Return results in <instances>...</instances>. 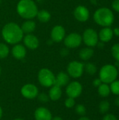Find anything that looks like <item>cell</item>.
<instances>
[{
    "label": "cell",
    "mask_w": 119,
    "mask_h": 120,
    "mask_svg": "<svg viewBox=\"0 0 119 120\" xmlns=\"http://www.w3.org/2000/svg\"><path fill=\"white\" fill-rule=\"evenodd\" d=\"M75 111L79 115H81V116H83L86 113V109L85 106L82 104L77 105L75 108Z\"/></svg>",
    "instance_id": "obj_28"
},
{
    "label": "cell",
    "mask_w": 119,
    "mask_h": 120,
    "mask_svg": "<svg viewBox=\"0 0 119 120\" xmlns=\"http://www.w3.org/2000/svg\"><path fill=\"white\" fill-rule=\"evenodd\" d=\"M52 118L51 112L45 107H39L34 112L35 120H51Z\"/></svg>",
    "instance_id": "obj_13"
},
{
    "label": "cell",
    "mask_w": 119,
    "mask_h": 120,
    "mask_svg": "<svg viewBox=\"0 0 119 120\" xmlns=\"http://www.w3.org/2000/svg\"><path fill=\"white\" fill-rule=\"evenodd\" d=\"M110 90L114 94L119 96V80H115L111 83Z\"/></svg>",
    "instance_id": "obj_27"
},
{
    "label": "cell",
    "mask_w": 119,
    "mask_h": 120,
    "mask_svg": "<svg viewBox=\"0 0 119 120\" xmlns=\"http://www.w3.org/2000/svg\"><path fill=\"white\" fill-rule=\"evenodd\" d=\"M102 120H118L117 118L116 117V116H114V115L112 114H107L104 117Z\"/></svg>",
    "instance_id": "obj_32"
},
{
    "label": "cell",
    "mask_w": 119,
    "mask_h": 120,
    "mask_svg": "<svg viewBox=\"0 0 119 120\" xmlns=\"http://www.w3.org/2000/svg\"><path fill=\"white\" fill-rule=\"evenodd\" d=\"M2 115H3V110H2V108L0 106V120L2 117Z\"/></svg>",
    "instance_id": "obj_39"
},
{
    "label": "cell",
    "mask_w": 119,
    "mask_h": 120,
    "mask_svg": "<svg viewBox=\"0 0 119 120\" xmlns=\"http://www.w3.org/2000/svg\"><path fill=\"white\" fill-rule=\"evenodd\" d=\"M118 70L115 65L107 64L102 67L100 70V79L105 84H111L116 79Z\"/></svg>",
    "instance_id": "obj_4"
},
{
    "label": "cell",
    "mask_w": 119,
    "mask_h": 120,
    "mask_svg": "<svg viewBox=\"0 0 119 120\" xmlns=\"http://www.w3.org/2000/svg\"><path fill=\"white\" fill-rule=\"evenodd\" d=\"M36 17H37L38 20L40 22H47L50 20L51 15L46 10H41V11H38V13H37Z\"/></svg>",
    "instance_id": "obj_21"
},
{
    "label": "cell",
    "mask_w": 119,
    "mask_h": 120,
    "mask_svg": "<svg viewBox=\"0 0 119 120\" xmlns=\"http://www.w3.org/2000/svg\"><path fill=\"white\" fill-rule=\"evenodd\" d=\"M112 54L116 62L119 63V43L113 45L112 47Z\"/></svg>",
    "instance_id": "obj_26"
},
{
    "label": "cell",
    "mask_w": 119,
    "mask_h": 120,
    "mask_svg": "<svg viewBox=\"0 0 119 120\" xmlns=\"http://www.w3.org/2000/svg\"><path fill=\"white\" fill-rule=\"evenodd\" d=\"M114 35H116V37H119V27H116L113 30Z\"/></svg>",
    "instance_id": "obj_34"
},
{
    "label": "cell",
    "mask_w": 119,
    "mask_h": 120,
    "mask_svg": "<svg viewBox=\"0 0 119 120\" xmlns=\"http://www.w3.org/2000/svg\"><path fill=\"white\" fill-rule=\"evenodd\" d=\"M78 120H90V119L87 117H84V116H82L81 117H80Z\"/></svg>",
    "instance_id": "obj_37"
},
{
    "label": "cell",
    "mask_w": 119,
    "mask_h": 120,
    "mask_svg": "<svg viewBox=\"0 0 119 120\" xmlns=\"http://www.w3.org/2000/svg\"><path fill=\"white\" fill-rule=\"evenodd\" d=\"M113 36H114L113 30L110 28V27H103L98 34L99 39L103 43H107L111 41L113 38Z\"/></svg>",
    "instance_id": "obj_15"
},
{
    "label": "cell",
    "mask_w": 119,
    "mask_h": 120,
    "mask_svg": "<svg viewBox=\"0 0 119 120\" xmlns=\"http://www.w3.org/2000/svg\"><path fill=\"white\" fill-rule=\"evenodd\" d=\"M110 108V104L107 101H103L100 103L99 105V109L101 113L105 114L108 112L109 109Z\"/></svg>",
    "instance_id": "obj_25"
},
{
    "label": "cell",
    "mask_w": 119,
    "mask_h": 120,
    "mask_svg": "<svg viewBox=\"0 0 119 120\" xmlns=\"http://www.w3.org/2000/svg\"><path fill=\"white\" fill-rule=\"evenodd\" d=\"M67 74L73 78H79L82 76L84 71V64L74 60L70 62L67 68Z\"/></svg>",
    "instance_id": "obj_7"
},
{
    "label": "cell",
    "mask_w": 119,
    "mask_h": 120,
    "mask_svg": "<svg viewBox=\"0 0 119 120\" xmlns=\"http://www.w3.org/2000/svg\"><path fill=\"white\" fill-rule=\"evenodd\" d=\"M50 37L52 41L55 42H60L65 37V30L61 25H55L50 32Z\"/></svg>",
    "instance_id": "obj_12"
},
{
    "label": "cell",
    "mask_w": 119,
    "mask_h": 120,
    "mask_svg": "<svg viewBox=\"0 0 119 120\" xmlns=\"http://www.w3.org/2000/svg\"><path fill=\"white\" fill-rule=\"evenodd\" d=\"M82 42V37L76 32L69 34L64 39V44L67 48L75 49L79 47Z\"/></svg>",
    "instance_id": "obj_8"
},
{
    "label": "cell",
    "mask_w": 119,
    "mask_h": 120,
    "mask_svg": "<svg viewBox=\"0 0 119 120\" xmlns=\"http://www.w3.org/2000/svg\"><path fill=\"white\" fill-rule=\"evenodd\" d=\"M21 30L23 33L25 34H31L35 30L36 28V23L31 20H27L25 21L21 25Z\"/></svg>",
    "instance_id": "obj_19"
},
{
    "label": "cell",
    "mask_w": 119,
    "mask_h": 120,
    "mask_svg": "<svg viewBox=\"0 0 119 120\" xmlns=\"http://www.w3.org/2000/svg\"><path fill=\"white\" fill-rule=\"evenodd\" d=\"M74 15L75 18L79 22H86L89 19V10L84 6H78L74 11Z\"/></svg>",
    "instance_id": "obj_11"
},
{
    "label": "cell",
    "mask_w": 119,
    "mask_h": 120,
    "mask_svg": "<svg viewBox=\"0 0 119 120\" xmlns=\"http://www.w3.org/2000/svg\"><path fill=\"white\" fill-rule=\"evenodd\" d=\"M62 95V91L61 87L56 85H53L50 87L48 91V96L51 101H57L60 100Z\"/></svg>",
    "instance_id": "obj_18"
},
{
    "label": "cell",
    "mask_w": 119,
    "mask_h": 120,
    "mask_svg": "<svg viewBox=\"0 0 119 120\" xmlns=\"http://www.w3.org/2000/svg\"><path fill=\"white\" fill-rule=\"evenodd\" d=\"M82 41H83L84 44L87 46L94 47L98 44V34L95 30L92 28H88L83 33Z\"/></svg>",
    "instance_id": "obj_6"
},
{
    "label": "cell",
    "mask_w": 119,
    "mask_h": 120,
    "mask_svg": "<svg viewBox=\"0 0 119 120\" xmlns=\"http://www.w3.org/2000/svg\"><path fill=\"white\" fill-rule=\"evenodd\" d=\"M23 120V119H20V118H16V119H15V120Z\"/></svg>",
    "instance_id": "obj_40"
},
{
    "label": "cell",
    "mask_w": 119,
    "mask_h": 120,
    "mask_svg": "<svg viewBox=\"0 0 119 120\" xmlns=\"http://www.w3.org/2000/svg\"><path fill=\"white\" fill-rule=\"evenodd\" d=\"M84 70L90 75H93L97 72V67L95 64L91 63H88L84 65Z\"/></svg>",
    "instance_id": "obj_23"
},
{
    "label": "cell",
    "mask_w": 119,
    "mask_h": 120,
    "mask_svg": "<svg viewBox=\"0 0 119 120\" xmlns=\"http://www.w3.org/2000/svg\"><path fill=\"white\" fill-rule=\"evenodd\" d=\"M102 84V81L100 79H95L93 82V84L95 86V87H98L100 84Z\"/></svg>",
    "instance_id": "obj_33"
},
{
    "label": "cell",
    "mask_w": 119,
    "mask_h": 120,
    "mask_svg": "<svg viewBox=\"0 0 119 120\" xmlns=\"http://www.w3.org/2000/svg\"><path fill=\"white\" fill-rule=\"evenodd\" d=\"M2 37L9 44H17L23 39V32L21 27L15 22L6 24L1 30Z\"/></svg>",
    "instance_id": "obj_1"
},
{
    "label": "cell",
    "mask_w": 119,
    "mask_h": 120,
    "mask_svg": "<svg viewBox=\"0 0 119 120\" xmlns=\"http://www.w3.org/2000/svg\"><path fill=\"white\" fill-rule=\"evenodd\" d=\"M20 93L24 98L32 100L37 97L39 94V89L34 84H27L21 88Z\"/></svg>",
    "instance_id": "obj_10"
},
{
    "label": "cell",
    "mask_w": 119,
    "mask_h": 120,
    "mask_svg": "<svg viewBox=\"0 0 119 120\" xmlns=\"http://www.w3.org/2000/svg\"><path fill=\"white\" fill-rule=\"evenodd\" d=\"M13 56L17 60H22L26 56V49L22 44H15L11 51Z\"/></svg>",
    "instance_id": "obj_16"
},
{
    "label": "cell",
    "mask_w": 119,
    "mask_h": 120,
    "mask_svg": "<svg viewBox=\"0 0 119 120\" xmlns=\"http://www.w3.org/2000/svg\"><path fill=\"white\" fill-rule=\"evenodd\" d=\"M0 75H1V67H0Z\"/></svg>",
    "instance_id": "obj_42"
},
{
    "label": "cell",
    "mask_w": 119,
    "mask_h": 120,
    "mask_svg": "<svg viewBox=\"0 0 119 120\" xmlns=\"http://www.w3.org/2000/svg\"><path fill=\"white\" fill-rule=\"evenodd\" d=\"M94 54V51L91 47H86L79 51V57L83 60H88Z\"/></svg>",
    "instance_id": "obj_20"
},
{
    "label": "cell",
    "mask_w": 119,
    "mask_h": 120,
    "mask_svg": "<svg viewBox=\"0 0 119 120\" xmlns=\"http://www.w3.org/2000/svg\"><path fill=\"white\" fill-rule=\"evenodd\" d=\"M38 81L44 87H51L55 85V75L48 68H42L38 73Z\"/></svg>",
    "instance_id": "obj_5"
},
{
    "label": "cell",
    "mask_w": 119,
    "mask_h": 120,
    "mask_svg": "<svg viewBox=\"0 0 119 120\" xmlns=\"http://www.w3.org/2000/svg\"><path fill=\"white\" fill-rule=\"evenodd\" d=\"M37 98H38V100L39 101H41V103H47L48 101V100L50 99L48 95L46 94L43 92L41 93V94H39L38 96H37Z\"/></svg>",
    "instance_id": "obj_30"
},
{
    "label": "cell",
    "mask_w": 119,
    "mask_h": 120,
    "mask_svg": "<svg viewBox=\"0 0 119 120\" xmlns=\"http://www.w3.org/2000/svg\"><path fill=\"white\" fill-rule=\"evenodd\" d=\"M115 104H116V105H117L118 107H119V97L116 98V100H115Z\"/></svg>",
    "instance_id": "obj_38"
},
{
    "label": "cell",
    "mask_w": 119,
    "mask_h": 120,
    "mask_svg": "<svg viewBox=\"0 0 119 120\" xmlns=\"http://www.w3.org/2000/svg\"><path fill=\"white\" fill-rule=\"evenodd\" d=\"M112 8L117 13H119V0H114L112 4Z\"/></svg>",
    "instance_id": "obj_31"
},
{
    "label": "cell",
    "mask_w": 119,
    "mask_h": 120,
    "mask_svg": "<svg viewBox=\"0 0 119 120\" xmlns=\"http://www.w3.org/2000/svg\"><path fill=\"white\" fill-rule=\"evenodd\" d=\"M68 53H69V51L67 49H62V50H61V54L63 56H65L66 55H67Z\"/></svg>",
    "instance_id": "obj_35"
},
{
    "label": "cell",
    "mask_w": 119,
    "mask_h": 120,
    "mask_svg": "<svg viewBox=\"0 0 119 120\" xmlns=\"http://www.w3.org/2000/svg\"><path fill=\"white\" fill-rule=\"evenodd\" d=\"M93 18L97 25L103 27H110L114 21V15L109 8L102 7L95 11Z\"/></svg>",
    "instance_id": "obj_3"
},
{
    "label": "cell",
    "mask_w": 119,
    "mask_h": 120,
    "mask_svg": "<svg viewBox=\"0 0 119 120\" xmlns=\"http://www.w3.org/2000/svg\"><path fill=\"white\" fill-rule=\"evenodd\" d=\"M82 90H83L82 85L79 82L74 81L69 83L67 85L65 92L68 97L72 98H76L79 96H80V95L82 93Z\"/></svg>",
    "instance_id": "obj_9"
},
{
    "label": "cell",
    "mask_w": 119,
    "mask_h": 120,
    "mask_svg": "<svg viewBox=\"0 0 119 120\" xmlns=\"http://www.w3.org/2000/svg\"><path fill=\"white\" fill-rule=\"evenodd\" d=\"M110 87L107 84L103 83L98 86V93L102 97H107L110 94Z\"/></svg>",
    "instance_id": "obj_22"
},
{
    "label": "cell",
    "mask_w": 119,
    "mask_h": 120,
    "mask_svg": "<svg viewBox=\"0 0 119 120\" xmlns=\"http://www.w3.org/2000/svg\"><path fill=\"white\" fill-rule=\"evenodd\" d=\"M118 70V75H119V69H117Z\"/></svg>",
    "instance_id": "obj_41"
},
{
    "label": "cell",
    "mask_w": 119,
    "mask_h": 120,
    "mask_svg": "<svg viewBox=\"0 0 119 120\" xmlns=\"http://www.w3.org/2000/svg\"><path fill=\"white\" fill-rule=\"evenodd\" d=\"M9 54V49L8 46L4 43H0V59L6 58Z\"/></svg>",
    "instance_id": "obj_24"
},
{
    "label": "cell",
    "mask_w": 119,
    "mask_h": 120,
    "mask_svg": "<svg viewBox=\"0 0 119 120\" xmlns=\"http://www.w3.org/2000/svg\"><path fill=\"white\" fill-rule=\"evenodd\" d=\"M16 10L20 17L31 20L36 16L38 7L33 0H20L17 4Z\"/></svg>",
    "instance_id": "obj_2"
},
{
    "label": "cell",
    "mask_w": 119,
    "mask_h": 120,
    "mask_svg": "<svg viewBox=\"0 0 119 120\" xmlns=\"http://www.w3.org/2000/svg\"><path fill=\"white\" fill-rule=\"evenodd\" d=\"M69 77L68 74L65 72H60L57 75V76H55V85L60 87L65 86L69 84Z\"/></svg>",
    "instance_id": "obj_17"
},
{
    "label": "cell",
    "mask_w": 119,
    "mask_h": 120,
    "mask_svg": "<svg viewBox=\"0 0 119 120\" xmlns=\"http://www.w3.org/2000/svg\"><path fill=\"white\" fill-rule=\"evenodd\" d=\"M51 120H63V119L60 117H58V116H56V117H54L52 118Z\"/></svg>",
    "instance_id": "obj_36"
},
{
    "label": "cell",
    "mask_w": 119,
    "mask_h": 120,
    "mask_svg": "<svg viewBox=\"0 0 119 120\" xmlns=\"http://www.w3.org/2000/svg\"><path fill=\"white\" fill-rule=\"evenodd\" d=\"M65 105L67 108H72L75 105V100L74 98L68 97L65 101Z\"/></svg>",
    "instance_id": "obj_29"
},
{
    "label": "cell",
    "mask_w": 119,
    "mask_h": 120,
    "mask_svg": "<svg viewBox=\"0 0 119 120\" xmlns=\"http://www.w3.org/2000/svg\"><path fill=\"white\" fill-rule=\"evenodd\" d=\"M23 41L25 46L32 50L37 49L39 45V39L32 34H27L23 38Z\"/></svg>",
    "instance_id": "obj_14"
}]
</instances>
